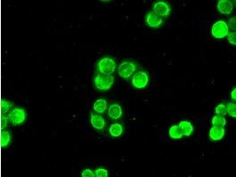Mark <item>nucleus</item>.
<instances>
[{"label": "nucleus", "instance_id": "423d86ee", "mask_svg": "<svg viewBox=\"0 0 237 177\" xmlns=\"http://www.w3.org/2000/svg\"><path fill=\"white\" fill-rule=\"evenodd\" d=\"M148 81L147 74L144 72L139 71L136 73L132 79L133 86L138 88H144L147 85Z\"/></svg>", "mask_w": 237, "mask_h": 177}, {"label": "nucleus", "instance_id": "a878e982", "mask_svg": "<svg viewBox=\"0 0 237 177\" xmlns=\"http://www.w3.org/2000/svg\"><path fill=\"white\" fill-rule=\"evenodd\" d=\"M229 26L230 29L232 31H235L236 30V20L234 18H231L229 22Z\"/></svg>", "mask_w": 237, "mask_h": 177}, {"label": "nucleus", "instance_id": "ddd939ff", "mask_svg": "<svg viewBox=\"0 0 237 177\" xmlns=\"http://www.w3.org/2000/svg\"><path fill=\"white\" fill-rule=\"evenodd\" d=\"M183 135L190 136L193 130V128L191 123L187 121H182L179 124Z\"/></svg>", "mask_w": 237, "mask_h": 177}, {"label": "nucleus", "instance_id": "1a4fd4ad", "mask_svg": "<svg viewBox=\"0 0 237 177\" xmlns=\"http://www.w3.org/2000/svg\"><path fill=\"white\" fill-rule=\"evenodd\" d=\"M217 7L218 11L222 14H229L233 9V5L230 1L221 0L219 1Z\"/></svg>", "mask_w": 237, "mask_h": 177}, {"label": "nucleus", "instance_id": "0eeeda50", "mask_svg": "<svg viewBox=\"0 0 237 177\" xmlns=\"http://www.w3.org/2000/svg\"><path fill=\"white\" fill-rule=\"evenodd\" d=\"M153 12L160 17H165L170 13V9L168 5L163 1H159L156 3L153 8Z\"/></svg>", "mask_w": 237, "mask_h": 177}, {"label": "nucleus", "instance_id": "393cba45", "mask_svg": "<svg viewBox=\"0 0 237 177\" xmlns=\"http://www.w3.org/2000/svg\"><path fill=\"white\" fill-rule=\"evenodd\" d=\"M2 114L1 117V129L3 130L5 128L7 125V120H8L7 117Z\"/></svg>", "mask_w": 237, "mask_h": 177}, {"label": "nucleus", "instance_id": "2eb2a0df", "mask_svg": "<svg viewBox=\"0 0 237 177\" xmlns=\"http://www.w3.org/2000/svg\"><path fill=\"white\" fill-rule=\"evenodd\" d=\"M110 135L114 137H117L120 136L123 132L122 126L118 123L111 125L109 129Z\"/></svg>", "mask_w": 237, "mask_h": 177}, {"label": "nucleus", "instance_id": "9b49d317", "mask_svg": "<svg viewBox=\"0 0 237 177\" xmlns=\"http://www.w3.org/2000/svg\"><path fill=\"white\" fill-rule=\"evenodd\" d=\"M91 122L93 127L99 130L103 128L105 124L104 119L102 116L92 113L91 114Z\"/></svg>", "mask_w": 237, "mask_h": 177}, {"label": "nucleus", "instance_id": "20e7f679", "mask_svg": "<svg viewBox=\"0 0 237 177\" xmlns=\"http://www.w3.org/2000/svg\"><path fill=\"white\" fill-rule=\"evenodd\" d=\"M135 69L136 66L133 63L129 61H124L119 65L118 71L121 77L127 78L134 73Z\"/></svg>", "mask_w": 237, "mask_h": 177}, {"label": "nucleus", "instance_id": "9d476101", "mask_svg": "<svg viewBox=\"0 0 237 177\" xmlns=\"http://www.w3.org/2000/svg\"><path fill=\"white\" fill-rule=\"evenodd\" d=\"M225 133V130L223 127L213 126L209 132V136L214 140H218L222 139Z\"/></svg>", "mask_w": 237, "mask_h": 177}, {"label": "nucleus", "instance_id": "39448f33", "mask_svg": "<svg viewBox=\"0 0 237 177\" xmlns=\"http://www.w3.org/2000/svg\"><path fill=\"white\" fill-rule=\"evenodd\" d=\"M7 117L12 124L16 125L23 122L25 119V114L23 109L15 108L10 112Z\"/></svg>", "mask_w": 237, "mask_h": 177}, {"label": "nucleus", "instance_id": "7ed1b4c3", "mask_svg": "<svg viewBox=\"0 0 237 177\" xmlns=\"http://www.w3.org/2000/svg\"><path fill=\"white\" fill-rule=\"evenodd\" d=\"M228 26L226 23L222 21L216 22L213 25L212 33L217 38H222L227 36L228 33Z\"/></svg>", "mask_w": 237, "mask_h": 177}, {"label": "nucleus", "instance_id": "f03ea898", "mask_svg": "<svg viewBox=\"0 0 237 177\" xmlns=\"http://www.w3.org/2000/svg\"><path fill=\"white\" fill-rule=\"evenodd\" d=\"M98 66L99 71L101 73L111 75L115 71L116 63L112 59L104 57L99 62Z\"/></svg>", "mask_w": 237, "mask_h": 177}, {"label": "nucleus", "instance_id": "6ab92c4d", "mask_svg": "<svg viewBox=\"0 0 237 177\" xmlns=\"http://www.w3.org/2000/svg\"><path fill=\"white\" fill-rule=\"evenodd\" d=\"M227 112L229 115L232 117L235 118L236 117V104L232 102H229L226 105Z\"/></svg>", "mask_w": 237, "mask_h": 177}, {"label": "nucleus", "instance_id": "f3484780", "mask_svg": "<svg viewBox=\"0 0 237 177\" xmlns=\"http://www.w3.org/2000/svg\"><path fill=\"white\" fill-rule=\"evenodd\" d=\"M226 119L223 116L216 115L213 117L212 124L213 126L223 127L226 124Z\"/></svg>", "mask_w": 237, "mask_h": 177}, {"label": "nucleus", "instance_id": "4468645a", "mask_svg": "<svg viewBox=\"0 0 237 177\" xmlns=\"http://www.w3.org/2000/svg\"><path fill=\"white\" fill-rule=\"evenodd\" d=\"M107 106V102L105 100L99 99L94 103L93 109L96 112L98 113H102L106 110Z\"/></svg>", "mask_w": 237, "mask_h": 177}, {"label": "nucleus", "instance_id": "a211bd4d", "mask_svg": "<svg viewBox=\"0 0 237 177\" xmlns=\"http://www.w3.org/2000/svg\"><path fill=\"white\" fill-rule=\"evenodd\" d=\"M10 140V137L9 132L6 131H2L1 133V146L4 147L8 145Z\"/></svg>", "mask_w": 237, "mask_h": 177}, {"label": "nucleus", "instance_id": "b1692460", "mask_svg": "<svg viewBox=\"0 0 237 177\" xmlns=\"http://www.w3.org/2000/svg\"><path fill=\"white\" fill-rule=\"evenodd\" d=\"M82 177H94L95 175L93 172L90 169H87L84 170L81 173Z\"/></svg>", "mask_w": 237, "mask_h": 177}, {"label": "nucleus", "instance_id": "412c9836", "mask_svg": "<svg viewBox=\"0 0 237 177\" xmlns=\"http://www.w3.org/2000/svg\"><path fill=\"white\" fill-rule=\"evenodd\" d=\"M12 106V104L11 103L5 99L1 100V110L2 114H4L7 113Z\"/></svg>", "mask_w": 237, "mask_h": 177}, {"label": "nucleus", "instance_id": "6e6552de", "mask_svg": "<svg viewBox=\"0 0 237 177\" xmlns=\"http://www.w3.org/2000/svg\"><path fill=\"white\" fill-rule=\"evenodd\" d=\"M146 22L148 25L152 27H158L163 22L162 19L153 12H149L146 16Z\"/></svg>", "mask_w": 237, "mask_h": 177}, {"label": "nucleus", "instance_id": "aec40b11", "mask_svg": "<svg viewBox=\"0 0 237 177\" xmlns=\"http://www.w3.org/2000/svg\"><path fill=\"white\" fill-rule=\"evenodd\" d=\"M215 112L217 115L225 116L227 113L226 106L223 104H219L215 108Z\"/></svg>", "mask_w": 237, "mask_h": 177}, {"label": "nucleus", "instance_id": "5701e85b", "mask_svg": "<svg viewBox=\"0 0 237 177\" xmlns=\"http://www.w3.org/2000/svg\"><path fill=\"white\" fill-rule=\"evenodd\" d=\"M227 39L230 43L235 45L236 44V33L235 32H228V34Z\"/></svg>", "mask_w": 237, "mask_h": 177}, {"label": "nucleus", "instance_id": "f8f14e48", "mask_svg": "<svg viewBox=\"0 0 237 177\" xmlns=\"http://www.w3.org/2000/svg\"><path fill=\"white\" fill-rule=\"evenodd\" d=\"M122 114V111L120 106L118 104H113L109 106L108 109V114L112 119H116L119 118Z\"/></svg>", "mask_w": 237, "mask_h": 177}, {"label": "nucleus", "instance_id": "dca6fc26", "mask_svg": "<svg viewBox=\"0 0 237 177\" xmlns=\"http://www.w3.org/2000/svg\"><path fill=\"white\" fill-rule=\"evenodd\" d=\"M169 134L171 138L174 139L180 138L183 135L179 126L177 125H173L170 127Z\"/></svg>", "mask_w": 237, "mask_h": 177}, {"label": "nucleus", "instance_id": "4be33fe9", "mask_svg": "<svg viewBox=\"0 0 237 177\" xmlns=\"http://www.w3.org/2000/svg\"><path fill=\"white\" fill-rule=\"evenodd\" d=\"M95 173L97 177H107L108 175L107 171L103 168L97 169Z\"/></svg>", "mask_w": 237, "mask_h": 177}, {"label": "nucleus", "instance_id": "bb28decb", "mask_svg": "<svg viewBox=\"0 0 237 177\" xmlns=\"http://www.w3.org/2000/svg\"><path fill=\"white\" fill-rule=\"evenodd\" d=\"M231 98L232 100L235 101L236 99V89H234L231 93Z\"/></svg>", "mask_w": 237, "mask_h": 177}, {"label": "nucleus", "instance_id": "f257e3e1", "mask_svg": "<svg viewBox=\"0 0 237 177\" xmlns=\"http://www.w3.org/2000/svg\"><path fill=\"white\" fill-rule=\"evenodd\" d=\"M114 81L113 76L111 75L101 73L97 74L95 80V84L98 89L105 90L109 89Z\"/></svg>", "mask_w": 237, "mask_h": 177}]
</instances>
